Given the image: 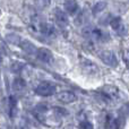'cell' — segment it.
I'll use <instances>...</instances> for the list:
<instances>
[{
  "label": "cell",
  "mask_w": 129,
  "mask_h": 129,
  "mask_svg": "<svg viewBox=\"0 0 129 129\" xmlns=\"http://www.w3.org/2000/svg\"><path fill=\"white\" fill-rule=\"evenodd\" d=\"M80 68L84 71V74L89 76H95L99 74V68L93 61H91L87 58H80Z\"/></svg>",
  "instance_id": "obj_5"
},
{
  "label": "cell",
  "mask_w": 129,
  "mask_h": 129,
  "mask_svg": "<svg viewBox=\"0 0 129 129\" xmlns=\"http://www.w3.org/2000/svg\"><path fill=\"white\" fill-rule=\"evenodd\" d=\"M17 129H22V128H17Z\"/></svg>",
  "instance_id": "obj_20"
},
{
  "label": "cell",
  "mask_w": 129,
  "mask_h": 129,
  "mask_svg": "<svg viewBox=\"0 0 129 129\" xmlns=\"http://www.w3.org/2000/svg\"><path fill=\"white\" fill-rule=\"evenodd\" d=\"M111 15L110 14H105L104 16H102V18H100V20H99V23H100L101 25H103V26H105V25H108L110 23V20H111Z\"/></svg>",
  "instance_id": "obj_18"
},
{
  "label": "cell",
  "mask_w": 129,
  "mask_h": 129,
  "mask_svg": "<svg viewBox=\"0 0 129 129\" xmlns=\"http://www.w3.org/2000/svg\"><path fill=\"white\" fill-rule=\"evenodd\" d=\"M35 93L40 96H43V98L52 96L57 93V85L51 82H48V80L41 82L35 87Z\"/></svg>",
  "instance_id": "obj_3"
},
{
  "label": "cell",
  "mask_w": 129,
  "mask_h": 129,
  "mask_svg": "<svg viewBox=\"0 0 129 129\" xmlns=\"http://www.w3.org/2000/svg\"><path fill=\"white\" fill-rule=\"evenodd\" d=\"M105 7H107V2H105V1H98V2H95V5L93 6V14L101 13V11L104 10Z\"/></svg>",
  "instance_id": "obj_17"
},
{
  "label": "cell",
  "mask_w": 129,
  "mask_h": 129,
  "mask_svg": "<svg viewBox=\"0 0 129 129\" xmlns=\"http://www.w3.org/2000/svg\"><path fill=\"white\" fill-rule=\"evenodd\" d=\"M19 47L22 48L23 51L26 52V53L29 54V56H35L36 51H38V48L35 47V44L28 40H20Z\"/></svg>",
  "instance_id": "obj_11"
},
{
  "label": "cell",
  "mask_w": 129,
  "mask_h": 129,
  "mask_svg": "<svg viewBox=\"0 0 129 129\" xmlns=\"http://www.w3.org/2000/svg\"><path fill=\"white\" fill-rule=\"evenodd\" d=\"M82 34L84 38L96 42H104L109 39V34L107 32L95 26H85L82 29Z\"/></svg>",
  "instance_id": "obj_1"
},
{
  "label": "cell",
  "mask_w": 129,
  "mask_h": 129,
  "mask_svg": "<svg viewBox=\"0 0 129 129\" xmlns=\"http://www.w3.org/2000/svg\"><path fill=\"white\" fill-rule=\"evenodd\" d=\"M109 25L112 27V29H113L114 32H117L120 36H125L126 34H127V27H126L122 18L119 17V16L112 17L111 20H110V23H109Z\"/></svg>",
  "instance_id": "obj_6"
},
{
  "label": "cell",
  "mask_w": 129,
  "mask_h": 129,
  "mask_svg": "<svg viewBox=\"0 0 129 129\" xmlns=\"http://www.w3.org/2000/svg\"><path fill=\"white\" fill-rule=\"evenodd\" d=\"M63 7H64V13L67 15H76V13L79 9V6H78V2L76 1H71V0H68V1L63 2Z\"/></svg>",
  "instance_id": "obj_12"
},
{
  "label": "cell",
  "mask_w": 129,
  "mask_h": 129,
  "mask_svg": "<svg viewBox=\"0 0 129 129\" xmlns=\"http://www.w3.org/2000/svg\"><path fill=\"white\" fill-rule=\"evenodd\" d=\"M54 22L60 28H66L69 25V17L66 13L60 8H57L54 10Z\"/></svg>",
  "instance_id": "obj_7"
},
{
  "label": "cell",
  "mask_w": 129,
  "mask_h": 129,
  "mask_svg": "<svg viewBox=\"0 0 129 129\" xmlns=\"http://www.w3.org/2000/svg\"><path fill=\"white\" fill-rule=\"evenodd\" d=\"M8 107H9V114L11 118H15L16 114L18 112V101L15 96L11 95L8 101Z\"/></svg>",
  "instance_id": "obj_14"
},
{
  "label": "cell",
  "mask_w": 129,
  "mask_h": 129,
  "mask_svg": "<svg viewBox=\"0 0 129 129\" xmlns=\"http://www.w3.org/2000/svg\"><path fill=\"white\" fill-rule=\"evenodd\" d=\"M24 66H25V63L23 62V61L14 60V61H11V63H10V70H11V73H14V74H18L23 70Z\"/></svg>",
  "instance_id": "obj_15"
},
{
  "label": "cell",
  "mask_w": 129,
  "mask_h": 129,
  "mask_svg": "<svg viewBox=\"0 0 129 129\" xmlns=\"http://www.w3.org/2000/svg\"><path fill=\"white\" fill-rule=\"evenodd\" d=\"M99 57L103 61V63L107 64V66L112 67V68H116L118 66V59H117L116 54L110 50H102L99 53Z\"/></svg>",
  "instance_id": "obj_4"
},
{
  "label": "cell",
  "mask_w": 129,
  "mask_h": 129,
  "mask_svg": "<svg viewBox=\"0 0 129 129\" xmlns=\"http://www.w3.org/2000/svg\"><path fill=\"white\" fill-rule=\"evenodd\" d=\"M101 92L109 100H117L119 98V94H120L119 88L114 85H104L103 87H101Z\"/></svg>",
  "instance_id": "obj_9"
},
{
  "label": "cell",
  "mask_w": 129,
  "mask_h": 129,
  "mask_svg": "<svg viewBox=\"0 0 129 129\" xmlns=\"http://www.w3.org/2000/svg\"><path fill=\"white\" fill-rule=\"evenodd\" d=\"M79 128L80 129H93V125L87 119H84V120H82L79 122Z\"/></svg>",
  "instance_id": "obj_19"
},
{
  "label": "cell",
  "mask_w": 129,
  "mask_h": 129,
  "mask_svg": "<svg viewBox=\"0 0 129 129\" xmlns=\"http://www.w3.org/2000/svg\"><path fill=\"white\" fill-rule=\"evenodd\" d=\"M11 86H13L14 91L23 92L26 89L27 84H26V80H25L23 77H16L15 79L13 80V83H11Z\"/></svg>",
  "instance_id": "obj_13"
},
{
  "label": "cell",
  "mask_w": 129,
  "mask_h": 129,
  "mask_svg": "<svg viewBox=\"0 0 129 129\" xmlns=\"http://www.w3.org/2000/svg\"><path fill=\"white\" fill-rule=\"evenodd\" d=\"M57 100L61 103H64V104H69V103H73L77 100V96L76 94H74L73 92L69 91H63L60 92V93L57 94Z\"/></svg>",
  "instance_id": "obj_10"
},
{
  "label": "cell",
  "mask_w": 129,
  "mask_h": 129,
  "mask_svg": "<svg viewBox=\"0 0 129 129\" xmlns=\"http://www.w3.org/2000/svg\"><path fill=\"white\" fill-rule=\"evenodd\" d=\"M31 27L33 29H35L38 33L42 34L43 36H47V38H54L57 34L56 27L47 22H34L32 23Z\"/></svg>",
  "instance_id": "obj_2"
},
{
  "label": "cell",
  "mask_w": 129,
  "mask_h": 129,
  "mask_svg": "<svg viewBox=\"0 0 129 129\" xmlns=\"http://www.w3.org/2000/svg\"><path fill=\"white\" fill-rule=\"evenodd\" d=\"M36 58L43 63H52L53 62V53L51 50L47 48H39L36 51Z\"/></svg>",
  "instance_id": "obj_8"
},
{
  "label": "cell",
  "mask_w": 129,
  "mask_h": 129,
  "mask_svg": "<svg viewBox=\"0 0 129 129\" xmlns=\"http://www.w3.org/2000/svg\"><path fill=\"white\" fill-rule=\"evenodd\" d=\"M6 40L8 41L10 44H14V45H19L20 43V40L22 39L17 35V34H7L6 36Z\"/></svg>",
  "instance_id": "obj_16"
}]
</instances>
